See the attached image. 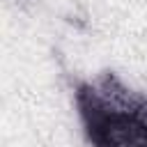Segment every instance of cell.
<instances>
[{
	"mask_svg": "<svg viewBox=\"0 0 147 147\" xmlns=\"http://www.w3.org/2000/svg\"><path fill=\"white\" fill-rule=\"evenodd\" d=\"M74 106L90 147H147V94L115 71L74 83Z\"/></svg>",
	"mask_w": 147,
	"mask_h": 147,
	"instance_id": "6da1fadb",
	"label": "cell"
}]
</instances>
